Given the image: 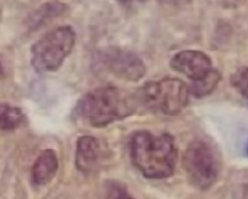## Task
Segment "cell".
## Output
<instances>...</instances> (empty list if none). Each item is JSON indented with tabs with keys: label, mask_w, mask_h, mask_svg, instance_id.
I'll list each match as a JSON object with an SVG mask.
<instances>
[{
	"label": "cell",
	"mask_w": 248,
	"mask_h": 199,
	"mask_svg": "<svg viewBox=\"0 0 248 199\" xmlns=\"http://www.w3.org/2000/svg\"><path fill=\"white\" fill-rule=\"evenodd\" d=\"M130 155L134 165L148 179L171 176L177 161L172 136L167 133L154 135L146 130L137 131L131 137Z\"/></svg>",
	"instance_id": "1"
},
{
	"label": "cell",
	"mask_w": 248,
	"mask_h": 199,
	"mask_svg": "<svg viewBox=\"0 0 248 199\" xmlns=\"http://www.w3.org/2000/svg\"><path fill=\"white\" fill-rule=\"evenodd\" d=\"M136 104V98L124 90L103 86L83 95L75 108V114L91 126L103 127L130 116Z\"/></svg>",
	"instance_id": "2"
},
{
	"label": "cell",
	"mask_w": 248,
	"mask_h": 199,
	"mask_svg": "<svg viewBox=\"0 0 248 199\" xmlns=\"http://www.w3.org/2000/svg\"><path fill=\"white\" fill-rule=\"evenodd\" d=\"M182 165L189 182L202 190L214 184L222 169L218 150L203 140H196L188 146L183 154Z\"/></svg>",
	"instance_id": "3"
},
{
	"label": "cell",
	"mask_w": 248,
	"mask_h": 199,
	"mask_svg": "<svg viewBox=\"0 0 248 199\" xmlns=\"http://www.w3.org/2000/svg\"><path fill=\"white\" fill-rule=\"evenodd\" d=\"M75 31L71 26H59L45 34L31 49V63L39 73L59 69L75 45Z\"/></svg>",
	"instance_id": "4"
},
{
	"label": "cell",
	"mask_w": 248,
	"mask_h": 199,
	"mask_svg": "<svg viewBox=\"0 0 248 199\" xmlns=\"http://www.w3.org/2000/svg\"><path fill=\"white\" fill-rule=\"evenodd\" d=\"M189 87L175 78H165L146 83L140 92V100L150 110L172 116L180 113L187 105Z\"/></svg>",
	"instance_id": "5"
},
{
	"label": "cell",
	"mask_w": 248,
	"mask_h": 199,
	"mask_svg": "<svg viewBox=\"0 0 248 199\" xmlns=\"http://www.w3.org/2000/svg\"><path fill=\"white\" fill-rule=\"evenodd\" d=\"M96 58L97 62L109 73L127 81H139L146 71L142 60L124 49L106 48L98 51Z\"/></svg>",
	"instance_id": "6"
},
{
	"label": "cell",
	"mask_w": 248,
	"mask_h": 199,
	"mask_svg": "<svg viewBox=\"0 0 248 199\" xmlns=\"http://www.w3.org/2000/svg\"><path fill=\"white\" fill-rule=\"evenodd\" d=\"M170 67L193 82L205 77L211 70V59L200 50H186L176 53L170 60Z\"/></svg>",
	"instance_id": "7"
},
{
	"label": "cell",
	"mask_w": 248,
	"mask_h": 199,
	"mask_svg": "<svg viewBox=\"0 0 248 199\" xmlns=\"http://www.w3.org/2000/svg\"><path fill=\"white\" fill-rule=\"evenodd\" d=\"M102 154V147L98 139L92 136H82L77 142L76 167L82 173H91L100 164Z\"/></svg>",
	"instance_id": "8"
},
{
	"label": "cell",
	"mask_w": 248,
	"mask_h": 199,
	"mask_svg": "<svg viewBox=\"0 0 248 199\" xmlns=\"http://www.w3.org/2000/svg\"><path fill=\"white\" fill-rule=\"evenodd\" d=\"M58 169L56 153L46 149L37 157L32 167V181L34 184L41 186L48 183L55 176Z\"/></svg>",
	"instance_id": "9"
},
{
	"label": "cell",
	"mask_w": 248,
	"mask_h": 199,
	"mask_svg": "<svg viewBox=\"0 0 248 199\" xmlns=\"http://www.w3.org/2000/svg\"><path fill=\"white\" fill-rule=\"evenodd\" d=\"M24 114L19 108L0 104V131L16 129L24 122Z\"/></svg>",
	"instance_id": "10"
},
{
	"label": "cell",
	"mask_w": 248,
	"mask_h": 199,
	"mask_svg": "<svg viewBox=\"0 0 248 199\" xmlns=\"http://www.w3.org/2000/svg\"><path fill=\"white\" fill-rule=\"evenodd\" d=\"M220 73L212 69L205 77L201 80L193 82L190 89V93H193L197 97L205 96L210 94L220 82Z\"/></svg>",
	"instance_id": "11"
},
{
	"label": "cell",
	"mask_w": 248,
	"mask_h": 199,
	"mask_svg": "<svg viewBox=\"0 0 248 199\" xmlns=\"http://www.w3.org/2000/svg\"><path fill=\"white\" fill-rule=\"evenodd\" d=\"M232 84L248 101V67L232 78Z\"/></svg>",
	"instance_id": "12"
},
{
	"label": "cell",
	"mask_w": 248,
	"mask_h": 199,
	"mask_svg": "<svg viewBox=\"0 0 248 199\" xmlns=\"http://www.w3.org/2000/svg\"><path fill=\"white\" fill-rule=\"evenodd\" d=\"M106 199H134L122 185L116 182L110 183Z\"/></svg>",
	"instance_id": "13"
},
{
	"label": "cell",
	"mask_w": 248,
	"mask_h": 199,
	"mask_svg": "<svg viewBox=\"0 0 248 199\" xmlns=\"http://www.w3.org/2000/svg\"><path fill=\"white\" fill-rule=\"evenodd\" d=\"M165 4L167 5H170V6H175V7H179V6H183L188 4L189 2H191L192 0H162Z\"/></svg>",
	"instance_id": "14"
},
{
	"label": "cell",
	"mask_w": 248,
	"mask_h": 199,
	"mask_svg": "<svg viewBox=\"0 0 248 199\" xmlns=\"http://www.w3.org/2000/svg\"><path fill=\"white\" fill-rule=\"evenodd\" d=\"M121 4L125 5V6H137L140 4H142L144 2H146L147 0H118Z\"/></svg>",
	"instance_id": "15"
},
{
	"label": "cell",
	"mask_w": 248,
	"mask_h": 199,
	"mask_svg": "<svg viewBox=\"0 0 248 199\" xmlns=\"http://www.w3.org/2000/svg\"><path fill=\"white\" fill-rule=\"evenodd\" d=\"M243 198L244 199H248V182L244 187V191H243Z\"/></svg>",
	"instance_id": "16"
},
{
	"label": "cell",
	"mask_w": 248,
	"mask_h": 199,
	"mask_svg": "<svg viewBox=\"0 0 248 199\" xmlns=\"http://www.w3.org/2000/svg\"><path fill=\"white\" fill-rule=\"evenodd\" d=\"M243 150H244L245 154H246V155H248V138H247V140H246V141H245V143H244Z\"/></svg>",
	"instance_id": "17"
},
{
	"label": "cell",
	"mask_w": 248,
	"mask_h": 199,
	"mask_svg": "<svg viewBox=\"0 0 248 199\" xmlns=\"http://www.w3.org/2000/svg\"><path fill=\"white\" fill-rule=\"evenodd\" d=\"M3 75H4V65H3V62L0 58V78L3 77Z\"/></svg>",
	"instance_id": "18"
},
{
	"label": "cell",
	"mask_w": 248,
	"mask_h": 199,
	"mask_svg": "<svg viewBox=\"0 0 248 199\" xmlns=\"http://www.w3.org/2000/svg\"><path fill=\"white\" fill-rule=\"evenodd\" d=\"M1 12H2V0H0V16H1Z\"/></svg>",
	"instance_id": "19"
}]
</instances>
